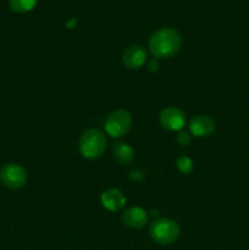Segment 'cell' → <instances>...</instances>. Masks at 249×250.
Listing matches in <instances>:
<instances>
[{
  "mask_svg": "<svg viewBox=\"0 0 249 250\" xmlns=\"http://www.w3.org/2000/svg\"><path fill=\"white\" fill-rule=\"evenodd\" d=\"M159 67H160V63H159V59L156 58L151 59L146 63V68H148L149 72H156L159 70Z\"/></svg>",
  "mask_w": 249,
  "mask_h": 250,
  "instance_id": "15",
  "label": "cell"
},
{
  "mask_svg": "<svg viewBox=\"0 0 249 250\" xmlns=\"http://www.w3.org/2000/svg\"><path fill=\"white\" fill-rule=\"evenodd\" d=\"M160 124L168 131H182L186 124L185 112L175 106L165 107L160 112Z\"/></svg>",
  "mask_w": 249,
  "mask_h": 250,
  "instance_id": "7",
  "label": "cell"
},
{
  "mask_svg": "<svg viewBox=\"0 0 249 250\" xmlns=\"http://www.w3.org/2000/svg\"><path fill=\"white\" fill-rule=\"evenodd\" d=\"M151 239L158 244H171L180 237V227L173 220L156 219L149 229Z\"/></svg>",
  "mask_w": 249,
  "mask_h": 250,
  "instance_id": "3",
  "label": "cell"
},
{
  "mask_svg": "<svg viewBox=\"0 0 249 250\" xmlns=\"http://www.w3.org/2000/svg\"><path fill=\"white\" fill-rule=\"evenodd\" d=\"M100 200H102L103 207L110 211H119L126 204V197L121 190L116 189V188H112V189L103 193Z\"/></svg>",
  "mask_w": 249,
  "mask_h": 250,
  "instance_id": "10",
  "label": "cell"
},
{
  "mask_svg": "<svg viewBox=\"0 0 249 250\" xmlns=\"http://www.w3.org/2000/svg\"><path fill=\"white\" fill-rule=\"evenodd\" d=\"M146 221H148V215H146L145 210L142 208H128L122 214V222L131 229H142L145 226Z\"/></svg>",
  "mask_w": 249,
  "mask_h": 250,
  "instance_id": "9",
  "label": "cell"
},
{
  "mask_svg": "<svg viewBox=\"0 0 249 250\" xmlns=\"http://www.w3.org/2000/svg\"><path fill=\"white\" fill-rule=\"evenodd\" d=\"M182 37L176 29L170 27L159 28L149 39V50L156 59H170L180 51Z\"/></svg>",
  "mask_w": 249,
  "mask_h": 250,
  "instance_id": "1",
  "label": "cell"
},
{
  "mask_svg": "<svg viewBox=\"0 0 249 250\" xmlns=\"http://www.w3.org/2000/svg\"><path fill=\"white\" fill-rule=\"evenodd\" d=\"M106 137L97 128L87 129L80 138V151L84 158L97 159L103 155L106 149Z\"/></svg>",
  "mask_w": 249,
  "mask_h": 250,
  "instance_id": "2",
  "label": "cell"
},
{
  "mask_svg": "<svg viewBox=\"0 0 249 250\" xmlns=\"http://www.w3.org/2000/svg\"><path fill=\"white\" fill-rule=\"evenodd\" d=\"M190 141H192V138H190L189 132L187 131H180L177 133V136H176V142L182 146H189Z\"/></svg>",
  "mask_w": 249,
  "mask_h": 250,
  "instance_id": "14",
  "label": "cell"
},
{
  "mask_svg": "<svg viewBox=\"0 0 249 250\" xmlns=\"http://www.w3.org/2000/svg\"><path fill=\"white\" fill-rule=\"evenodd\" d=\"M0 180L5 187L10 189H20L27 182V172L19 164L10 163L2 166L0 171Z\"/></svg>",
  "mask_w": 249,
  "mask_h": 250,
  "instance_id": "5",
  "label": "cell"
},
{
  "mask_svg": "<svg viewBox=\"0 0 249 250\" xmlns=\"http://www.w3.org/2000/svg\"><path fill=\"white\" fill-rule=\"evenodd\" d=\"M37 0H9V6L17 14H24L34 9Z\"/></svg>",
  "mask_w": 249,
  "mask_h": 250,
  "instance_id": "12",
  "label": "cell"
},
{
  "mask_svg": "<svg viewBox=\"0 0 249 250\" xmlns=\"http://www.w3.org/2000/svg\"><path fill=\"white\" fill-rule=\"evenodd\" d=\"M215 121L208 115H197L189 122V131L194 137H209L215 132Z\"/></svg>",
  "mask_w": 249,
  "mask_h": 250,
  "instance_id": "8",
  "label": "cell"
},
{
  "mask_svg": "<svg viewBox=\"0 0 249 250\" xmlns=\"http://www.w3.org/2000/svg\"><path fill=\"white\" fill-rule=\"evenodd\" d=\"M132 115L127 110L112 111L105 121V131L112 138H121L131 129Z\"/></svg>",
  "mask_w": 249,
  "mask_h": 250,
  "instance_id": "4",
  "label": "cell"
},
{
  "mask_svg": "<svg viewBox=\"0 0 249 250\" xmlns=\"http://www.w3.org/2000/svg\"><path fill=\"white\" fill-rule=\"evenodd\" d=\"M115 160L121 165H128L133 161L134 151L127 143H116L112 148Z\"/></svg>",
  "mask_w": 249,
  "mask_h": 250,
  "instance_id": "11",
  "label": "cell"
},
{
  "mask_svg": "<svg viewBox=\"0 0 249 250\" xmlns=\"http://www.w3.org/2000/svg\"><path fill=\"white\" fill-rule=\"evenodd\" d=\"M122 63L128 70H138L145 63L146 51L139 44H132L122 51Z\"/></svg>",
  "mask_w": 249,
  "mask_h": 250,
  "instance_id": "6",
  "label": "cell"
},
{
  "mask_svg": "<svg viewBox=\"0 0 249 250\" xmlns=\"http://www.w3.org/2000/svg\"><path fill=\"white\" fill-rule=\"evenodd\" d=\"M176 165H177V168L180 170V172H182L183 175H188L193 170V161L189 158H187V156H180L177 159Z\"/></svg>",
  "mask_w": 249,
  "mask_h": 250,
  "instance_id": "13",
  "label": "cell"
},
{
  "mask_svg": "<svg viewBox=\"0 0 249 250\" xmlns=\"http://www.w3.org/2000/svg\"><path fill=\"white\" fill-rule=\"evenodd\" d=\"M128 177L131 178L132 181H136V182H138V181H142L144 178V172H142V171H139V170L131 171V172L128 173Z\"/></svg>",
  "mask_w": 249,
  "mask_h": 250,
  "instance_id": "16",
  "label": "cell"
}]
</instances>
